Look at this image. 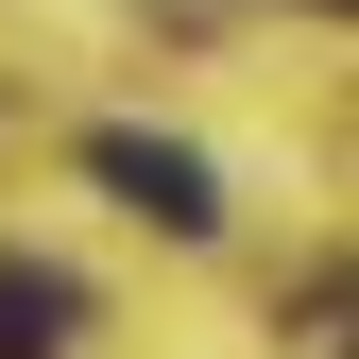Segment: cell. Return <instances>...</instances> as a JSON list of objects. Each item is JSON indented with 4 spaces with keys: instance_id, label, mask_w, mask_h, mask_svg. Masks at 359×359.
Instances as JSON below:
<instances>
[{
    "instance_id": "6da1fadb",
    "label": "cell",
    "mask_w": 359,
    "mask_h": 359,
    "mask_svg": "<svg viewBox=\"0 0 359 359\" xmlns=\"http://www.w3.org/2000/svg\"><path fill=\"white\" fill-rule=\"evenodd\" d=\"M86 171H103L154 240H205V222H222V171H205L189 137H137V120H120V137H86Z\"/></svg>"
},
{
    "instance_id": "7a4b0ae2",
    "label": "cell",
    "mask_w": 359,
    "mask_h": 359,
    "mask_svg": "<svg viewBox=\"0 0 359 359\" xmlns=\"http://www.w3.org/2000/svg\"><path fill=\"white\" fill-rule=\"evenodd\" d=\"M69 325H86V291L52 274V257H0V359H52Z\"/></svg>"
}]
</instances>
